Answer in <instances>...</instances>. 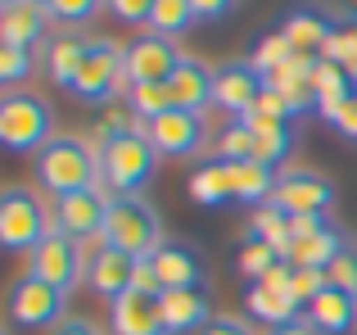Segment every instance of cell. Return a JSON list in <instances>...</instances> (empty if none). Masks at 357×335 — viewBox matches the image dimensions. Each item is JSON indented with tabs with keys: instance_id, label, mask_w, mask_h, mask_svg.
Returning a JSON list of instances; mask_svg holds the SVG:
<instances>
[{
	"instance_id": "obj_32",
	"label": "cell",
	"mask_w": 357,
	"mask_h": 335,
	"mask_svg": "<svg viewBox=\"0 0 357 335\" xmlns=\"http://www.w3.org/2000/svg\"><path fill=\"white\" fill-rule=\"evenodd\" d=\"M36 68V54L27 50V45H9L0 41V82H5L9 91H18V82H27V73Z\"/></svg>"
},
{
	"instance_id": "obj_17",
	"label": "cell",
	"mask_w": 357,
	"mask_h": 335,
	"mask_svg": "<svg viewBox=\"0 0 357 335\" xmlns=\"http://www.w3.org/2000/svg\"><path fill=\"white\" fill-rule=\"evenodd\" d=\"M109 331L114 335H167L163 327V295L127 290L109 304Z\"/></svg>"
},
{
	"instance_id": "obj_14",
	"label": "cell",
	"mask_w": 357,
	"mask_h": 335,
	"mask_svg": "<svg viewBox=\"0 0 357 335\" xmlns=\"http://www.w3.org/2000/svg\"><path fill=\"white\" fill-rule=\"evenodd\" d=\"M109 204H114V195H105V186L73 191V195H63V200H54V227L68 231V236H77V240L105 236Z\"/></svg>"
},
{
	"instance_id": "obj_16",
	"label": "cell",
	"mask_w": 357,
	"mask_h": 335,
	"mask_svg": "<svg viewBox=\"0 0 357 335\" xmlns=\"http://www.w3.org/2000/svg\"><path fill=\"white\" fill-rule=\"evenodd\" d=\"M267 91V82H262V73L253 68V59H231L218 68V96H213V105L222 109V114L231 118H244L253 105H258V96Z\"/></svg>"
},
{
	"instance_id": "obj_30",
	"label": "cell",
	"mask_w": 357,
	"mask_h": 335,
	"mask_svg": "<svg viewBox=\"0 0 357 335\" xmlns=\"http://www.w3.org/2000/svg\"><path fill=\"white\" fill-rule=\"evenodd\" d=\"M172 109V96H167V82H145V87H127V114H136V123H154L158 114Z\"/></svg>"
},
{
	"instance_id": "obj_27",
	"label": "cell",
	"mask_w": 357,
	"mask_h": 335,
	"mask_svg": "<svg viewBox=\"0 0 357 335\" xmlns=\"http://www.w3.org/2000/svg\"><path fill=\"white\" fill-rule=\"evenodd\" d=\"M294 150V123H271V127H253V159L280 168Z\"/></svg>"
},
{
	"instance_id": "obj_28",
	"label": "cell",
	"mask_w": 357,
	"mask_h": 335,
	"mask_svg": "<svg viewBox=\"0 0 357 335\" xmlns=\"http://www.w3.org/2000/svg\"><path fill=\"white\" fill-rule=\"evenodd\" d=\"M199 23V14H195L190 0H154V14H149V32L158 36H185L190 27Z\"/></svg>"
},
{
	"instance_id": "obj_4",
	"label": "cell",
	"mask_w": 357,
	"mask_h": 335,
	"mask_svg": "<svg viewBox=\"0 0 357 335\" xmlns=\"http://www.w3.org/2000/svg\"><path fill=\"white\" fill-rule=\"evenodd\" d=\"M50 136H54V109L45 105L41 96H32V91H9V96L0 100V145H5L9 154L41 150Z\"/></svg>"
},
{
	"instance_id": "obj_11",
	"label": "cell",
	"mask_w": 357,
	"mask_h": 335,
	"mask_svg": "<svg viewBox=\"0 0 357 335\" xmlns=\"http://www.w3.org/2000/svg\"><path fill=\"white\" fill-rule=\"evenodd\" d=\"M149 141L163 159H195L208 141V127H204V114H190V109H167L154 123H145Z\"/></svg>"
},
{
	"instance_id": "obj_42",
	"label": "cell",
	"mask_w": 357,
	"mask_h": 335,
	"mask_svg": "<svg viewBox=\"0 0 357 335\" xmlns=\"http://www.w3.org/2000/svg\"><path fill=\"white\" fill-rule=\"evenodd\" d=\"M267 335H321V331H317L307 318H298V322H285V327H276V331H267Z\"/></svg>"
},
{
	"instance_id": "obj_12",
	"label": "cell",
	"mask_w": 357,
	"mask_h": 335,
	"mask_svg": "<svg viewBox=\"0 0 357 335\" xmlns=\"http://www.w3.org/2000/svg\"><path fill=\"white\" fill-rule=\"evenodd\" d=\"M181 45L172 36L140 32L136 41H127V87H145V82H167L181 64Z\"/></svg>"
},
{
	"instance_id": "obj_5",
	"label": "cell",
	"mask_w": 357,
	"mask_h": 335,
	"mask_svg": "<svg viewBox=\"0 0 357 335\" xmlns=\"http://www.w3.org/2000/svg\"><path fill=\"white\" fill-rule=\"evenodd\" d=\"M122 91H127V45L114 41V36H96L73 96L82 105H114Z\"/></svg>"
},
{
	"instance_id": "obj_23",
	"label": "cell",
	"mask_w": 357,
	"mask_h": 335,
	"mask_svg": "<svg viewBox=\"0 0 357 335\" xmlns=\"http://www.w3.org/2000/svg\"><path fill=\"white\" fill-rule=\"evenodd\" d=\"M331 27H335L331 14H321V9H312V5H303V9H289V14H285V23H280V36H285L294 50H303V54H321V45H326V36H331Z\"/></svg>"
},
{
	"instance_id": "obj_2",
	"label": "cell",
	"mask_w": 357,
	"mask_h": 335,
	"mask_svg": "<svg viewBox=\"0 0 357 335\" xmlns=\"http://www.w3.org/2000/svg\"><path fill=\"white\" fill-rule=\"evenodd\" d=\"M100 240L122 249V254H131V258H149L167 236H163V222H158V209L145 195H114Z\"/></svg>"
},
{
	"instance_id": "obj_7",
	"label": "cell",
	"mask_w": 357,
	"mask_h": 335,
	"mask_svg": "<svg viewBox=\"0 0 357 335\" xmlns=\"http://www.w3.org/2000/svg\"><path fill=\"white\" fill-rule=\"evenodd\" d=\"M9 318H14L18 327H27V331H54L63 318H68V290L41 281V276H32V272H23V276H14V285H9Z\"/></svg>"
},
{
	"instance_id": "obj_10",
	"label": "cell",
	"mask_w": 357,
	"mask_h": 335,
	"mask_svg": "<svg viewBox=\"0 0 357 335\" xmlns=\"http://www.w3.org/2000/svg\"><path fill=\"white\" fill-rule=\"evenodd\" d=\"M344 240L349 236L326 218H294V236L280 249V258H285L289 267H321L326 272V263L344 249Z\"/></svg>"
},
{
	"instance_id": "obj_22",
	"label": "cell",
	"mask_w": 357,
	"mask_h": 335,
	"mask_svg": "<svg viewBox=\"0 0 357 335\" xmlns=\"http://www.w3.org/2000/svg\"><path fill=\"white\" fill-rule=\"evenodd\" d=\"M45 23H50V14H45L41 0H18V5H5V9H0V41L27 45V50H32V45L45 36Z\"/></svg>"
},
{
	"instance_id": "obj_39",
	"label": "cell",
	"mask_w": 357,
	"mask_h": 335,
	"mask_svg": "<svg viewBox=\"0 0 357 335\" xmlns=\"http://www.w3.org/2000/svg\"><path fill=\"white\" fill-rule=\"evenodd\" d=\"M204 335H253V327L244 318H236V313H218V318L204 327Z\"/></svg>"
},
{
	"instance_id": "obj_3",
	"label": "cell",
	"mask_w": 357,
	"mask_h": 335,
	"mask_svg": "<svg viewBox=\"0 0 357 335\" xmlns=\"http://www.w3.org/2000/svg\"><path fill=\"white\" fill-rule=\"evenodd\" d=\"M163 154L154 150L145 127H131V132L114 136V141L100 145V163H105V186H114V195H136L149 177L158 172Z\"/></svg>"
},
{
	"instance_id": "obj_25",
	"label": "cell",
	"mask_w": 357,
	"mask_h": 335,
	"mask_svg": "<svg viewBox=\"0 0 357 335\" xmlns=\"http://www.w3.org/2000/svg\"><path fill=\"white\" fill-rule=\"evenodd\" d=\"M86 50H91V41H82V36H59V41L50 45V59H45V68H50L54 87H63V91L77 87L82 64H86Z\"/></svg>"
},
{
	"instance_id": "obj_43",
	"label": "cell",
	"mask_w": 357,
	"mask_h": 335,
	"mask_svg": "<svg viewBox=\"0 0 357 335\" xmlns=\"http://www.w3.org/2000/svg\"><path fill=\"white\" fill-rule=\"evenodd\" d=\"M335 14H340V18H357V0H335Z\"/></svg>"
},
{
	"instance_id": "obj_44",
	"label": "cell",
	"mask_w": 357,
	"mask_h": 335,
	"mask_svg": "<svg viewBox=\"0 0 357 335\" xmlns=\"http://www.w3.org/2000/svg\"><path fill=\"white\" fill-rule=\"evenodd\" d=\"M0 5H18V0H0Z\"/></svg>"
},
{
	"instance_id": "obj_15",
	"label": "cell",
	"mask_w": 357,
	"mask_h": 335,
	"mask_svg": "<svg viewBox=\"0 0 357 335\" xmlns=\"http://www.w3.org/2000/svg\"><path fill=\"white\" fill-rule=\"evenodd\" d=\"M136 267H140V258H131V254H122V249H114V245L100 240V249L91 254V263H86V285L105 304H114L127 290H136Z\"/></svg>"
},
{
	"instance_id": "obj_34",
	"label": "cell",
	"mask_w": 357,
	"mask_h": 335,
	"mask_svg": "<svg viewBox=\"0 0 357 335\" xmlns=\"http://www.w3.org/2000/svg\"><path fill=\"white\" fill-rule=\"evenodd\" d=\"M45 14L54 18V23H68V27H86L91 18L100 14V5L105 0H41Z\"/></svg>"
},
{
	"instance_id": "obj_9",
	"label": "cell",
	"mask_w": 357,
	"mask_h": 335,
	"mask_svg": "<svg viewBox=\"0 0 357 335\" xmlns=\"http://www.w3.org/2000/svg\"><path fill=\"white\" fill-rule=\"evenodd\" d=\"M271 200L289 213V218H326L335 209V181L312 168H285L276 177V195Z\"/></svg>"
},
{
	"instance_id": "obj_41",
	"label": "cell",
	"mask_w": 357,
	"mask_h": 335,
	"mask_svg": "<svg viewBox=\"0 0 357 335\" xmlns=\"http://www.w3.org/2000/svg\"><path fill=\"white\" fill-rule=\"evenodd\" d=\"M190 5H195V14H199V18H208V23H213V18H227L240 0H190Z\"/></svg>"
},
{
	"instance_id": "obj_33",
	"label": "cell",
	"mask_w": 357,
	"mask_h": 335,
	"mask_svg": "<svg viewBox=\"0 0 357 335\" xmlns=\"http://www.w3.org/2000/svg\"><path fill=\"white\" fill-rule=\"evenodd\" d=\"M218 159H253V127L244 118H231L218 136Z\"/></svg>"
},
{
	"instance_id": "obj_19",
	"label": "cell",
	"mask_w": 357,
	"mask_h": 335,
	"mask_svg": "<svg viewBox=\"0 0 357 335\" xmlns=\"http://www.w3.org/2000/svg\"><path fill=\"white\" fill-rule=\"evenodd\" d=\"M218 318L208 304V290H163V327L167 335H204Z\"/></svg>"
},
{
	"instance_id": "obj_6",
	"label": "cell",
	"mask_w": 357,
	"mask_h": 335,
	"mask_svg": "<svg viewBox=\"0 0 357 335\" xmlns=\"http://www.w3.org/2000/svg\"><path fill=\"white\" fill-rule=\"evenodd\" d=\"M86 263H91V254L82 249V240L59 227H50L36 240V249L27 254V272L59 285V290H77V281H86Z\"/></svg>"
},
{
	"instance_id": "obj_31",
	"label": "cell",
	"mask_w": 357,
	"mask_h": 335,
	"mask_svg": "<svg viewBox=\"0 0 357 335\" xmlns=\"http://www.w3.org/2000/svg\"><path fill=\"white\" fill-rule=\"evenodd\" d=\"M321 59H331V64H340V68L357 73V18H340V14H335V27H331V36H326V45H321Z\"/></svg>"
},
{
	"instance_id": "obj_37",
	"label": "cell",
	"mask_w": 357,
	"mask_h": 335,
	"mask_svg": "<svg viewBox=\"0 0 357 335\" xmlns=\"http://www.w3.org/2000/svg\"><path fill=\"white\" fill-rule=\"evenodd\" d=\"M105 5L118 23H131V27H149V14H154V0H105Z\"/></svg>"
},
{
	"instance_id": "obj_40",
	"label": "cell",
	"mask_w": 357,
	"mask_h": 335,
	"mask_svg": "<svg viewBox=\"0 0 357 335\" xmlns=\"http://www.w3.org/2000/svg\"><path fill=\"white\" fill-rule=\"evenodd\" d=\"M50 335H105V331H100L91 318H73V313H68V318H63V322H59V327H54Z\"/></svg>"
},
{
	"instance_id": "obj_18",
	"label": "cell",
	"mask_w": 357,
	"mask_h": 335,
	"mask_svg": "<svg viewBox=\"0 0 357 335\" xmlns=\"http://www.w3.org/2000/svg\"><path fill=\"white\" fill-rule=\"evenodd\" d=\"M167 96H172V109H190V114H204L218 96V73L208 68L204 59H190L185 54L176 64V73L167 77Z\"/></svg>"
},
{
	"instance_id": "obj_29",
	"label": "cell",
	"mask_w": 357,
	"mask_h": 335,
	"mask_svg": "<svg viewBox=\"0 0 357 335\" xmlns=\"http://www.w3.org/2000/svg\"><path fill=\"white\" fill-rule=\"evenodd\" d=\"M280 263H285V258H280L276 245H267V240H253V236L240 240V276H244V285H249V281H262V276L276 272Z\"/></svg>"
},
{
	"instance_id": "obj_20",
	"label": "cell",
	"mask_w": 357,
	"mask_h": 335,
	"mask_svg": "<svg viewBox=\"0 0 357 335\" xmlns=\"http://www.w3.org/2000/svg\"><path fill=\"white\" fill-rule=\"evenodd\" d=\"M303 318L321 335H349V331H357V295L340 290V285H326V290L303 308Z\"/></svg>"
},
{
	"instance_id": "obj_26",
	"label": "cell",
	"mask_w": 357,
	"mask_h": 335,
	"mask_svg": "<svg viewBox=\"0 0 357 335\" xmlns=\"http://www.w3.org/2000/svg\"><path fill=\"white\" fill-rule=\"evenodd\" d=\"M244 236L267 240V245L285 249L289 236H294V218H289V213L280 209L276 200H271V204H262V209H253V218H249V227H244Z\"/></svg>"
},
{
	"instance_id": "obj_8",
	"label": "cell",
	"mask_w": 357,
	"mask_h": 335,
	"mask_svg": "<svg viewBox=\"0 0 357 335\" xmlns=\"http://www.w3.org/2000/svg\"><path fill=\"white\" fill-rule=\"evenodd\" d=\"M50 213H45V204L36 200L32 191H23V186H9L5 195H0V240H5V249H18V254H32L36 240L50 231Z\"/></svg>"
},
{
	"instance_id": "obj_13",
	"label": "cell",
	"mask_w": 357,
	"mask_h": 335,
	"mask_svg": "<svg viewBox=\"0 0 357 335\" xmlns=\"http://www.w3.org/2000/svg\"><path fill=\"white\" fill-rule=\"evenodd\" d=\"M163 290H204L208 285V263H204V249L190 240H163V245L149 254Z\"/></svg>"
},
{
	"instance_id": "obj_35",
	"label": "cell",
	"mask_w": 357,
	"mask_h": 335,
	"mask_svg": "<svg viewBox=\"0 0 357 335\" xmlns=\"http://www.w3.org/2000/svg\"><path fill=\"white\" fill-rule=\"evenodd\" d=\"M289 54H294V45H289L280 32H267V36H258V45H253V68L271 73V68H280Z\"/></svg>"
},
{
	"instance_id": "obj_24",
	"label": "cell",
	"mask_w": 357,
	"mask_h": 335,
	"mask_svg": "<svg viewBox=\"0 0 357 335\" xmlns=\"http://www.w3.org/2000/svg\"><path fill=\"white\" fill-rule=\"evenodd\" d=\"M312 87H317V109H321L326 118H331V114H340V109H344V105H349V100L357 96L353 73H349V68H340V64H331V59H321V68H317Z\"/></svg>"
},
{
	"instance_id": "obj_45",
	"label": "cell",
	"mask_w": 357,
	"mask_h": 335,
	"mask_svg": "<svg viewBox=\"0 0 357 335\" xmlns=\"http://www.w3.org/2000/svg\"><path fill=\"white\" fill-rule=\"evenodd\" d=\"M353 87H357V73H353Z\"/></svg>"
},
{
	"instance_id": "obj_38",
	"label": "cell",
	"mask_w": 357,
	"mask_h": 335,
	"mask_svg": "<svg viewBox=\"0 0 357 335\" xmlns=\"http://www.w3.org/2000/svg\"><path fill=\"white\" fill-rule=\"evenodd\" d=\"M326 123H331L335 132L344 136V141H353V145H357V96H353L349 105L340 109V114H331V118H326Z\"/></svg>"
},
{
	"instance_id": "obj_1",
	"label": "cell",
	"mask_w": 357,
	"mask_h": 335,
	"mask_svg": "<svg viewBox=\"0 0 357 335\" xmlns=\"http://www.w3.org/2000/svg\"><path fill=\"white\" fill-rule=\"evenodd\" d=\"M105 181V163H100V150L82 136H59L54 132L50 141L36 150V186L50 191L54 200L73 191H91V186Z\"/></svg>"
},
{
	"instance_id": "obj_36",
	"label": "cell",
	"mask_w": 357,
	"mask_h": 335,
	"mask_svg": "<svg viewBox=\"0 0 357 335\" xmlns=\"http://www.w3.org/2000/svg\"><path fill=\"white\" fill-rule=\"evenodd\" d=\"M326 285H331V281H326L321 267H289V290H294L298 308H307V304H312Z\"/></svg>"
},
{
	"instance_id": "obj_21",
	"label": "cell",
	"mask_w": 357,
	"mask_h": 335,
	"mask_svg": "<svg viewBox=\"0 0 357 335\" xmlns=\"http://www.w3.org/2000/svg\"><path fill=\"white\" fill-rule=\"evenodd\" d=\"M190 200L204 209H227L236 204V163L231 159H208L190 177Z\"/></svg>"
}]
</instances>
